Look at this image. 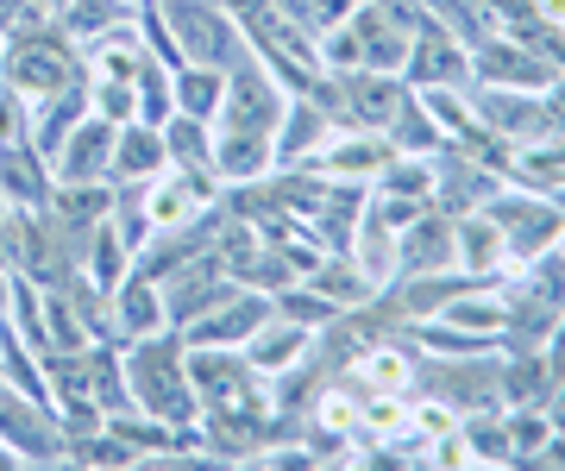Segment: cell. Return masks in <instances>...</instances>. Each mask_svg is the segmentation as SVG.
Here are the masks:
<instances>
[{
    "label": "cell",
    "mask_w": 565,
    "mask_h": 471,
    "mask_svg": "<svg viewBox=\"0 0 565 471\" xmlns=\"http://www.w3.org/2000/svg\"><path fill=\"white\" fill-rule=\"evenodd\" d=\"M352 233H359V239H352V265H359V277L371 289H384L390 277H396V233H390V221L384 214H364Z\"/></svg>",
    "instance_id": "cell-9"
},
{
    "label": "cell",
    "mask_w": 565,
    "mask_h": 471,
    "mask_svg": "<svg viewBox=\"0 0 565 471\" xmlns=\"http://www.w3.org/2000/svg\"><path fill=\"white\" fill-rule=\"evenodd\" d=\"M264 321H270L264 296H226V302H214L207 314L189 321V346H245Z\"/></svg>",
    "instance_id": "cell-3"
},
{
    "label": "cell",
    "mask_w": 565,
    "mask_h": 471,
    "mask_svg": "<svg viewBox=\"0 0 565 471\" xmlns=\"http://www.w3.org/2000/svg\"><path fill=\"white\" fill-rule=\"evenodd\" d=\"M452 251H459L465 265H497V251H503V233H497V221H465L459 239H452Z\"/></svg>",
    "instance_id": "cell-17"
},
{
    "label": "cell",
    "mask_w": 565,
    "mask_h": 471,
    "mask_svg": "<svg viewBox=\"0 0 565 471\" xmlns=\"http://www.w3.org/2000/svg\"><path fill=\"white\" fill-rule=\"evenodd\" d=\"M70 57H76V39L63 32H25V39H7V88H20L25 101H44L70 88Z\"/></svg>",
    "instance_id": "cell-2"
},
{
    "label": "cell",
    "mask_w": 565,
    "mask_h": 471,
    "mask_svg": "<svg viewBox=\"0 0 565 471\" xmlns=\"http://www.w3.org/2000/svg\"><path fill=\"white\" fill-rule=\"evenodd\" d=\"M282 20H296V25H315V0H270Z\"/></svg>",
    "instance_id": "cell-22"
},
{
    "label": "cell",
    "mask_w": 565,
    "mask_h": 471,
    "mask_svg": "<svg viewBox=\"0 0 565 471\" xmlns=\"http://www.w3.org/2000/svg\"><path fill=\"white\" fill-rule=\"evenodd\" d=\"M308 346H315V328H296V321H264L252 340H245V358H252V371H264V377H277V371H289L296 358H308Z\"/></svg>",
    "instance_id": "cell-8"
},
{
    "label": "cell",
    "mask_w": 565,
    "mask_h": 471,
    "mask_svg": "<svg viewBox=\"0 0 565 471\" xmlns=\"http://www.w3.org/2000/svg\"><path fill=\"white\" fill-rule=\"evenodd\" d=\"M359 396H352V389H321V396H315V428L321 433H359Z\"/></svg>",
    "instance_id": "cell-16"
},
{
    "label": "cell",
    "mask_w": 565,
    "mask_h": 471,
    "mask_svg": "<svg viewBox=\"0 0 565 471\" xmlns=\"http://www.w3.org/2000/svg\"><path fill=\"white\" fill-rule=\"evenodd\" d=\"M541 421H515V428H509V447H515V452H534V447H541Z\"/></svg>",
    "instance_id": "cell-21"
},
{
    "label": "cell",
    "mask_w": 565,
    "mask_h": 471,
    "mask_svg": "<svg viewBox=\"0 0 565 471\" xmlns=\"http://www.w3.org/2000/svg\"><path fill=\"white\" fill-rule=\"evenodd\" d=\"M333 139V126H327V114L315 101H289L282 107L277 132H270V151H277V164H302V158H315L321 144Z\"/></svg>",
    "instance_id": "cell-7"
},
{
    "label": "cell",
    "mask_w": 565,
    "mask_h": 471,
    "mask_svg": "<svg viewBox=\"0 0 565 471\" xmlns=\"http://www.w3.org/2000/svg\"><path fill=\"white\" fill-rule=\"evenodd\" d=\"M459 258L452 251V233L440 221H415L408 233H396V265H422V270H446Z\"/></svg>",
    "instance_id": "cell-12"
},
{
    "label": "cell",
    "mask_w": 565,
    "mask_h": 471,
    "mask_svg": "<svg viewBox=\"0 0 565 471\" xmlns=\"http://www.w3.org/2000/svg\"><path fill=\"white\" fill-rule=\"evenodd\" d=\"M333 314H340V308L327 302L315 283H308V289H289V283H282V321H296V328H321V321H333Z\"/></svg>",
    "instance_id": "cell-18"
},
{
    "label": "cell",
    "mask_w": 565,
    "mask_h": 471,
    "mask_svg": "<svg viewBox=\"0 0 565 471\" xmlns=\"http://www.w3.org/2000/svg\"><path fill=\"white\" fill-rule=\"evenodd\" d=\"M163 164H170V151H163L158 126L126 120L120 132H114V164H107V176H120V183H145V176H158Z\"/></svg>",
    "instance_id": "cell-6"
},
{
    "label": "cell",
    "mask_w": 565,
    "mask_h": 471,
    "mask_svg": "<svg viewBox=\"0 0 565 471\" xmlns=\"http://www.w3.org/2000/svg\"><path fill=\"white\" fill-rule=\"evenodd\" d=\"M446 328H478V333H497L503 328V302H452L446 296Z\"/></svg>",
    "instance_id": "cell-20"
},
{
    "label": "cell",
    "mask_w": 565,
    "mask_h": 471,
    "mask_svg": "<svg viewBox=\"0 0 565 471\" xmlns=\"http://www.w3.org/2000/svg\"><path fill=\"white\" fill-rule=\"evenodd\" d=\"M359 377L371 384V396H403L408 358L396 346H371V352H359Z\"/></svg>",
    "instance_id": "cell-13"
},
{
    "label": "cell",
    "mask_w": 565,
    "mask_h": 471,
    "mask_svg": "<svg viewBox=\"0 0 565 471\" xmlns=\"http://www.w3.org/2000/svg\"><path fill=\"white\" fill-rule=\"evenodd\" d=\"M345 101H352V120L390 126V114L403 107V88L390 83V69H345Z\"/></svg>",
    "instance_id": "cell-10"
},
{
    "label": "cell",
    "mask_w": 565,
    "mask_h": 471,
    "mask_svg": "<svg viewBox=\"0 0 565 471\" xmlns=\"http://www.w3.org/2000/svg\"><path fill=\"white\" fill-rule=\"evenodd\" d=\"M221 95H226V69H214V63H189L177 83H170L177 114H195V120H214L221 114Z\"/></svg>",
    "instance_id": "cell-11"
},
{
    "label": "cell",
    "mask_w": 565,
    "mask_h": 471,
    "mask_svg": "<svg viewBox=\"0 0 565 471\" xmlns=\"http://www.w3.org/2000/svg\"><path fill=\"white\" fill-rule=\"evenodd\" d=\"M88 107H95V120L126 126V120H139V88H132V83H107V76H95V83H88Z\"/></svg>",
    "instance_id": "cell-14"
},
{
    "label": "cell",
    "mask_w": 565,
    "mask_h": 471,
    "mask_svg": "<svg viewBox=\"0 0 565 471\" xmlns=\"http://www.w3.org/2000/svg\"><path fill=\"white\" fill-rule=\"evenodd\" d=\"M120 377L132 384V403H139L145 415H158V421H177V428H189L195 421V384H189V365H182L177 340H163V333H139L132 346H126V365Z\"/></svg>",
    "instance_id": "cell-1"
},
{
    "label": "cell",
    "mask_w": 565,
    "mask_h": 471,
    "mask_svg": "<svg viewBox=\"0 0 565 471\" xmlns=\"http://www.w3.org/2000/svg\"><path fill=\"white\" fill-rule=\"evenodd\" d=\"M0 63H7V32H0Z\"/></svg>",
    "instance_id": "cell-25"
},
{
    "label": "cell",
    "mask_w": 565,
    "mask_h": 471,
    "mask_svg": "<svg viewBox=\"0 0 565 471\" xmlns=\"http://www.w3.org/2000/svg\"><path fill=\"white\" fill-rule=\"evenodd\" d=\"M7 289H13V283H7V277H0V308H7Z\"/></svg>",
    "instance_id": "cell-24"
},
{
    "label": "cell",
    "mask_w": 565,
    "mask_h": 471,
    "mask_svg": "<svg viewBox=\"0 0 565 471\" xmlns=\"http://www.w3.org/2000/svg\"><path fill=\"white\" fill-rule=\"evenodd\" d=\"M546 13H553V20H565V0H546Z\"/></svg>",
    "instance_id": "cell-23"
},
{
    "label": "cell",
    "mask_w": 565,
    "mask_h": 471,
    "mask_svg": "<svg viewBox=\"0 0 565 471\" xmlns=\"http://www.w3.org/2000/svg\"><path fill=\"white\" fill-rule=\"evenodd\" d=\"M20 139H32V101L20 88L0 83V144H20Z\"/></svg>",
    "instance_id": "cell-19"
},
{
    "label": "cell",
    "mask_w": 565,
    "mask_h": 471,
    "mask_svg": "<svg viewBox=\"0 0 565 471\" xmlns=\"http://www.w3.org/2000/svg\"><path fill=\"white\" fill-rule=\"evenodd\" d=\"M114 132H120V126L82 114L76 132H70L63 151L51 158V164H57V183H95V176H107V164H114Z\"/></svg>",
    "instance_id": "cell-4"
},
{
    "label": "cell",
    "mask_w": 565,
    "mask_h": 471,
    "mask_svg": "<svg viewBox=\"0 0 565 471\" xmlns=\"http://www.w3.org/2000/svg\"><path fill=\"white\" fill-rule=\"evenodd\" d=\"M377 176H384V189L403 195V202H427V195H434V164H422L415 151H408V158H390Z\"/></svg>",
    "instance_id": "cell-15"
},
{
    "label": "cell",
    "mask_w": 565,
    "mask_h": 471,
    "mask_svg": "<svg viewBox=\"0 0 565 471\" xmlns=\"http://www.w3.org/2000/svg\"><path fill=\"white\" fill-rule=\"evenodd\" d=\"M44 195H51V164L32 151V139L0 144V202L7 207H44Z\"/></svg>",
    "instance_id": "cell-5"
}]
</instances>
